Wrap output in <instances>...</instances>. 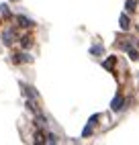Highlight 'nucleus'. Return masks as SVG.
Returning a JSON list of instances; mask_svg holds the SVG:
<instances>
[{"instance_id":"f257e3e1","label":"nucleus","mask_w":139,"mask_h":145,"mask_svg":"<svg viewBox=\"0 0 139 145\" xmlns=\"http://www.w3.org/2000/svg\"><path fill=\"white\" fill-rule=\"evenodd\" d=\"M12 61H14V63H25V61H31V55H27V53H14V55H12Z\"/></svg>"},{"instance_id":"f03ea898","label":"nucleus","mask_w":139,"mask_h":145,"mask_svg":"<svg viewBox=\"0 0 139 145\" xmlns=\"http://www.w3.org/2000/svg\"><path fill=\"white\" fill-rule=\"evenodd\" d=\"M111 108H113V110H121V108H123V96H121V94H117V96H115V100H113V104H111Z\"/></svg>"},{"instance_id":"7ed1b4c3","label":"nucleus","mask_w":139,"mask_h":145,"mask_svg":"<svg viewBox=\"0 0 139 145\" xmlns=\"http://www.w3.org/2000/svg\"><path fill=\"white\" fill-rule=\"evenodd\" d=\"M14 39H16V33L12 31V29H8V31L4 33V43L10 45V43H14Z\"/></svg>"},{"instance_id":"20e7f679","label":"nucleus","mask_w":139,"mask_h":145,"mask_svg":"<svg viewBox=\"0 0 139 145\" xmlns=\"http://www.w3.org/2000/svg\"><path fill=\"white\" fill-rule=\"evenodd\" d=\"M16 21H18V25H21V27H25V29L33 27V21H31V18H27V16H18Z\"/></svg>"},{"instance_id":"39448f33","label":"nucleus","mask_w":139,"mask_h":145,"mask_svg":"<svg viewBox=\"0 0 139 145\" xmlns=\"http://www.w3.org/2000/svg\"><path fill=\"white\" fill-rule=\"evenodd\" d=\"M119 21H121V29H125V31H127L129 27H131V23H129V16H127V14H121V18H119Z\"/></svg>"},{"instance_id":"423d86ee","label":"nucleus","mask_w":139,"mask_h":145,"mask_svg":"<svg viewBox=\"0 0 139 145\" xmlns=\"http://www.w3.org/2000/svg\"><path fill=\"white\" fill-rule=\"evenodd\" d=\"M21 45L25 47V49H27V47H31V45H33V37H29V35H25L23 39H21Z\"/></svg>"},{"instance_id":"0eeeda50","label":"nucleus","mask_w":139,"mask_h":145,"mask_svg":"<svg viewBox=\"0 0 139 145\" xmlns=\"http://www.w3.org/2000/svg\"><path fill=\"white\" fill-rule=\"evenodd\" d=\"M125 8L129 12H135V8H137V2L135 0H127V4H125Z\"/></svg>"},{"instance_id":"6e6552de","label":"nucleus","mask_w":139,"mask_h":145,"mask_svg":"<svg viewBox=\"0 0 139 145\" xmlns=\"http://www.w3.org/2000/svg\"><path fill=\"white\" fill-rule=\"evenodd\" d=\"M115 61H117L115 57H108V59L102 63V65H104V70H113V67H115Z\"/></svg>"},{"instance_id":"1a4fd4ad","label":"nucleus","mask_w":139,"mask_h":145,"mask_svg":"<svg viewBox=\"0 0 139 145\" xmlns=\"http://www.w3.org/2000/svg\"><path fill=\"white\" fill-rule=\"evenodd\" d=\"M0 10H2V16H4V18H10V10H8V6H6V4L0 6Z\"/></svg>"},{"instance_id":"9d476101","label":"nucleus","mask_w":139,"mask_h":145,"mask_svg":"<svg viewBox=\"0 0 139 145\" xmlns=\"http://www.w3.org/2000/svg\"><path fill=\"white\" fill-rule=\"evenodd\" d=\"M90 51H92L94 55H100V53H102L104 49H102V45H94V47H92V49H90Z\"/></svg>"},{"instance_id":"9b49d317","label":"nucleus","mask_w":139,"mask_h":145,"mask_svg":"<svg viewBox=\"0 0 139 145\" xmlns=\"http://www.w3.org/2000/svg\"><path fill=\"white\" fill-rule=\"evenodd\" d=\"M45 139H43V133H37L35 135V143H43Z\"/></svg>"},{"instance_id":"f8f14e48","label":"nucleus","mask_w":139,"mask_h":145,"mask_svg":"<svg viewBox=\"0 0 139 145\" xmlns=\"http://www.w3.org/2000/svg\"><path fill=\"white\" fill-rule=\"evenodd\" d=\"M47 143H57V137L55 135H47Z\"/></svg>"}]
</instances>
